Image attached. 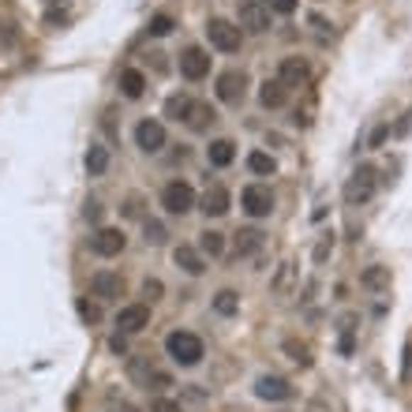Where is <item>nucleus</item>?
Segmentation results:
<instances>
[{
  "label": "nucleus",
  "instance_id": "nucleus-22",
  "mask_svg": "<svg viewBox=\"0 0 412 412\" xmlns=\"http://www.w3.org/2000/svg\"><path fill=\"white\" fill-rule=\"evenodd\" d=\"M105 169H109V146H90V150H87V172H90V177H101V172Z\"/></svg>",
  "mask_w": 412,
  "mask_h": 412
},
{
  "label": "nucleus",
  "instance_id": "nucleus-20",
  "mask_svg": "<svg viewBox=\"0 0 412 412\" xmlns=\"http://www.w3.org/2000/svg\"><path fill=\"white\" fill-rule=\"evenodd\" d=\"M285 98H289V90L277 83V79H267V83H262V90H259V101L267 105V109H282Z\"/></svg>",
  "mask_w": 412,
  "mask_h": 412
},
{
  "label": "nucleus",
  "instance_id": "nucleus-31",
  "mask_svg": "<svg viewBox=\"0 0 412 412\" xmlns=\"http://www.w3.org/2000/svg\"><path fill=\"white\" fill-rule=\"evenodd\" d=\"M143 386H146V390H165V386H172V379L165 375V371H154V367H150V375H146Z\"/></svg>",
  "mask_w": 412,
  "mask_h": 412
},
{
  "label": "nucleus",
  "instance_id": "nucleus-17",
  "mask_svg": "<svg viewBox=\"0 0 412 412\" xmlns=\"http://www.w3.org/2000/svg\"><path fill=\"white\" fill-rule=\"evenodd\" d=\"M206 157H210V165H214V169L233 165V157H236V143H233V139H214V143L206 146Z\"/></svg>",
  "mask_w": 412,
  "mask_h": 412
},
{
  "label": "nucleus",
  "instance_id": "nucleus-13",
  "mask_svg": "<svg viewBox=\"0 0 412 412\" xmlns=\"http://www.w3.org/2000/svg\"><path fill=\"white\" fill-rule=\"evenodd\" d=\"M255 394L262 397V401H289L292 386H289V379H282V375H259Z\"/></svg>",
  "mask_w": 412,
  "mask_h": 412
},
{
  "label": "nucleus",
  "instance_id": "nucleus-29",
  "mask_svg": "<svg viewBox=\"0 0 412 412\" xmlns=\"http://www.w3.org/2000/svg\"><path fill=\"white\" fill-rule=\"evenodd\" d=\"M188 105H191V98H188V94H172V98L165 101V116H172V121H184Z\"/></svg>",
  "mask_w": 412,
  "mask_h": 412
},
{
  "label": "nucleus",
  "instance_id": "nucleus-18",
  "mask_svg": "<svg viewBox=\"0 0 412 412\" xmlns=\"http://www.w3.org/2000/svg\"><path fill=\"white\" fill-rule=\"evenodd\" d=\"M184 124H188L191 131H203L206 124H214V109H210L206 101H195V98H191L188 113H184Z\"/></svg>",
  "mask_w": 412,
  "mask_h": 412
},
{
  "label": "nucleus",
  "instance_id": "nucleus-10",
  "mask_svg": "<svg viewBox=\"0 0 412 412\" xmlns=\"http://www.w3.org/2000/svg\"><path fill=\"white\" fill-rule=\"evenodd\" d=\"M146 326H150V308H146V304H128V308H121V315H116V330H121V334H139Z\"/></svg>",
  "mask_w": 412,
  "mask_h": 412
},
{
  "label": "nucleus",
  "instance_id": "nucleus-11",
  "mask_svg": "<svg viewBox=\"0 0 412 412\" xmlns=\"http://www.w3.org/2000/svg\"><path fill=\"white\" fill-rule=\"evenodd\" d=\"M135 143H139V150L146 154H157L165 146V128L162 121H139L135 124Z\"/></svg>",
  "mask_w": 412,
  "mask_h": 412
},
{
  "label": "nucleus",
  "instance_id": "nucleus-25",
  "mask_svg": "<svg viewBox=\"0 0 412 412\" xmlns=\"http://www.w3.org/2000/svg\"><path fill=\"white\" fill-rule=\"evenodd\" d=\"M292 277H296V267H292V262H282V267H277V274H274V282H270V292H274V296H285L289 285H292Z\"/></svg>",
  "mask_w": 412,
  "mask_h": 412
},
{
  "label": "nucleus",
  "instance_id": "nucleus-26",
  "mask_svg": "<svg viewBox=\"0 0 412 412\" xmlns=\"http://www.w3.org/2000/svg\"><path fill=\"white\" fill-rule=\"evenodd\" d=\"M214 311H218V315H225V318L236 315V311H240V296H236L233 289H221L218 296H214Z\"/></svg>",
  "mask_w": 412,
  "mask_h": 412
},
{
  "label": "nucleus",
  "instance_id": "nucleus-35",
  "mask_svg": "<svg viewBox=\"0 0 412 412\" xmlns=\"http://www.w3.org/2000/svg\"><path fill=\"white\" fill-rule=\"evenodd\" d=\"M79 315H83L87 323H101V308H98V304H90V300H79Z\"/></svg>",
  "mask_w": 412,
  "mask_h": 412
},
{
  "label": "nucleus",
  "instance_id": "nucleus-33",
  "mask_svg": "<svg viewBox=\"0 0 412 412\" xmlns=\"http://www.w3.org/2000/svg\"><path fill=\"white\" fill-rule=\"evenodd\" d=\"M162 292H165V285L157 282V277H146V282H143V296L150 300V304H154V300H162Z\"/></svg>",
  "mask_w": 412,
  "mask_h": 412
},
{
  "label": "nucleus",
  "instance_id": "nucleus-37",
  "mask_svg": "<svg viewBox=\"0 0 412 412\" xmlns=\"http://www.w3.org/2000/svg\"><path fill=\"white\" fill-rule=\"evenodd\" d=\"M270 4H274L277 16H292V11H296V0H270Z\"/></svg>",
  "mask_w": 412,
  "mask_h": 412
},
{
  "label": "nucleus",
  "instance_id": "nucleus-40",
  "mask_svg": "<svg viewBox=\"0 0 412 412\" xmlns=\"http://www.w3.org/2000/svg\"><path fill=\"white\" fill-rule=\"evenodd\" d=\"M113 412H139V408H135V405H128V401H121V405H116Z\"/></svg>",
  "mask_w": 412,
  "mask_h": 412
},
{
  "label": "nucleus",
  "instance_id": "nucleus-9",
  "mask_svg": "<svg viewBox=\"0 0 412 412\" xmlns=\"http://www.w3.org/2000/svg\"><path fill=\"white\" fill-rule=\"evenodd\" d=\"M244 90H247V75L244 72H221L218 75V98L225 105H236V101H244Z\"/></svg>",
  "mask_w": 412,
  "mask_h": 412
},
{
  "label": "nucleus",
  "instance_id": "nucleus-14",
  "mask_svg": "<svg viewBox=\"0 0 412 412\" xmlns=\"http://www.w3.org/2000/svg\"><path fill=\"white\" fill-rule=\"evenodd\" d=\"M90 292H94L98 300H116L124 292V282H121V274H113V270H98L90 277Z\"/></svg>",
  "mask_w": 412,
  "mask_h": 412
},
{
  "label": "nucleus",
  "instance_id": "nucleus-27",
  "mask_svg": "<svg viewBox=\"0 0 412 412\" xmlns=\"http://www.w3.org/2000/svg\"><path fill=\"white\" fill-rule=\"evenodd\" d=\"M247 169L259 172V177H270V172L277 169V162H274L270 154H262V150H251V154H247Z\"/></svg>",
  "mask_w": 412,
  "mask_h": 412
},
{
  "label": "nucleus",
  "instance_id": "nucleus-5",
  "mask_svg": "<svg viewBox=\"0 0 412 412\" xmlns=\"http://www.w3.org/2000/svg\"><path fill=\"white\" fill-rule=\"evenodd\" d=\"M236 26L247 34H262L270 26V8L262 4V0H244L240 11H236Z\"/></svg>",
  "mask_w": 412,
  "mask_h": 412
},
{
  "label": "nucleus",
  "instance_id": "nucleus-16",
  "mask_svg": "<svg viewBox=\"0 0 412 412\" xmlns=\"http://www.w3.org/2000/svg\"><path fill=\"white\" fill-rule=\"evenodd\" d=\"M172 262H177V267L184 270V274H191V277H199L206 270V262H203V255H199L195 247H188V244H180L177 251H172Z\"/></svg>",
  "mask_w": 412,
  "mask_h": 412
},
{
  "label": "nucleus",
  "instance_id": "nucleus-38",
  "mask_svg": "<svg viewBox=\"0 0 412 412\" xmlns=\"http://www.w3.org/2000/svg\"><path fill=\"white\" fill-rule=\"evenodd\" d=\"M83 218L98 225V221H101V203H94V199H90V203H87V210H83Z\"/></svg>",
  "mask_w": 412,
  "mask_h": 412
},
{
  "label": "nucleus",
  "instance_id": "nucleus-19",
  "mask_svg": "<svg viewBox=\"0 0 412 412\" xmlns=\"http://www.w3.org/2000/svg\"><path fill=\"white\" fill-rule=\"evenodd\" d=\"M121 94L124 98H143L146 94V75L139 72V68H128V72H121Z\"/></svg>",
  "mask_w": 412,
  "mask_h": 412
},
{
  "label": "nucleus",
  "instance_id": "nucleus-6",
  "mask_svg": "<svg viewBox=\"0 0 412 412\" xmlns=\"http://www.w3.org/2000/svg\"><path fill=\"white\" fill-rule=\"evenodd\" d=\"M240 206L247 210L251 218H267L274 210V191L267 188V184H247L244 195H240Z\"/></svg>",
  "mask_w": 412,
  "mask_h": 412
},
{
  "label": "nucleus",
  "instance_id": "nucleus-23",
  "mask_svg": "<svg viewBox=\"0 0 412 412\" xmlns=\"http://www.w3.org/2000/svg\"><path fill=\"white\" fill-rule=\"evenodd\" d=\"M360 282H364V289H371V292H382V289H390V270H386V267H367Z\"/></svg>",
  "mask_w": 412,
  "mask_h": 412
},
{
  "label": "nucleus",
  "instance_id": "nucleus-3",
  "mask_svg": "<svg viewBox=\"0 0 412 412\" xmlns=\"http://www.w3.org/2000/svg\"><path fill=\"white\" fill-rule=\"evenodd\" d=\"M162 206L169 210V214H191L195 210V191H191V184H184V180H169L165 188H162Z\"/></svg>",
  "mask_w": 412,
  "mask_h": 412
},
{
  "label": "nucleus",
  "instance_id": "nucleus-24",
  "mask_svg": "<svg viewBox=\"0 0 412 412\" xmlns=\"http://www.w3.org/2000/svg\"><path fill=\"white\" fill-rule=\"evenodd\" d=\"M199 251H203V255H210V259H218L221 251H225V236H221V233H214V229L199 233Z\"/></svg>",
  "mask_w": 412,
  "mask_h": 412
},
{
  "label": "nucleus",
  "instance_id": "nucleus-1",
  "mask_svg": "<svg viewBox=\"0 0 412 412\" xmlns=\"http://www.w3.org/2000/svg\"><path fill=\"white\" fill-rule=\"evenodd\" d=\"M165 352L180 367H195L199 360H203V338L188 334V330H172V334L165 338Z\"/></svg>",
  "mask_w": 412,
  "mask_h": 412
},
{
  "label": "nucleus",
  "instance_id": "nucleus-34",
  "mask_svg": "<svg viewBox=\"0 0 412 412\" xmlns=\"http://www.w3.org/2000/svg\"><path fill=\"white\" fill-rule=\"evenodd\" d=\"M150 34H154V38L172 34V19H169V16H154V19H150Z\"/></svg>",
  "mask_w": 412,
  "mask_h": 412
},
{
  "label": "nucleus",
  "instance_id": "nucleus-36",
  "mask_svg": "<svg viewBox=\"0 0 412 412\" xmlns=\"http://www.w3.org/2000/svg\"><path fill=\"white\" fill-rule=\"evenodd\" d=\"M150 412H180V405L169 401V397H154V401H150Z\"/></svg>",
  "mask_w": 412,
  "mask_h": 412
},
{
  "label": "nucleus",
  "instance_id": "nucleus-30",
  "mask_svg": "<svg viewBox=\"0 0 412 412\" xmlns=\"http://www.w3.org/2000/svg\"><path fill=\"white\" fill-rule=\"evenodd\" d=\"M143 233H146V244H165V236H169L162 221H146Z\"/></svg>",
  "mask_w": 412,
  "mask_h": 412
},
{
  "label": "nucleus",
  "instance_id": "nucleus-15",
  "mask_svg": "<svg viewBox=\"0 0 412 412\" xmlns=\"http://www.w3.org/2000/svg\"><path fill=\"white\" fill-rule=\"evenodd\" d=\"M199 210H203L206 218H221V214H229V191H225L221 184L206 188V191H203V199H199Z\"/></svg>",
  "mask_w": 412,
  "mask_h": 412
},
{
  "label": "nucleus",
  "instance_id": "nucleus-8",
  "mask_svg": "<svg viewBox=\"0 0 412 412\" xmlns=\"http://www.w3.org/2000/svg\"><path fill=\"white\" fill-rule=\"evenodd\" d=\"M128 247V236L121 229H98L94 236H90V251L101 259H113V255H121V251Z\"/></svg>",
  "mask_w": 412,
  "mask_h": 412
},
{
  "label": "nucleus",
  "instance_id": "nucleus-28",
  "mask_svg": "<svg viewBox=\"0 0 412 412\" xmlns=\"http://www.w3.org/2000/svg\"><path fill=\"white\" fill-rule=\"evenodd\" d=\"M285 352H289V360H296L300 367H311V349H308V345H304V341H285Z\"/></svg>",
  "mask_w": 412,
  "mask_h": 412
},
{
  "label": "nucleus",
  "instance_id": "nucleus-4",
  "mask_svg": "<svg viewBox=\"0 0 412 412\" xmlns=\"http://www.w3.org/2000/svg\"><path fill=\"white\" fill-rule=\"evenodd\" d=\"M375 188H379V177H375V169L371 165H360L349 177V184H345V199L356 206V203H367L371 195H375Z\"/></svg>",
  "mask_w": 412,
  "mask_h": 412
},
{
  "label": "nucleus",
  "instance_id": "nucleus-32",
  "mask_svg": "<svg viewBox=\"0 0 412 412\" xmlns=\"http://www.w3.org/2000/svg\"><path fill=\"white\" fill-rule=\"evenodd\" d=\"M330 251H334V233H326L323 240L315 244V262H318V267L326 262V255H330Z\"/></svg>",
  "mask_w": 412,
  "mask_h": 412
},
{
  "label": "nucleus",
  "instance_id": "nucleus-12",
  "mask_svg": "<svg viewBox=\"0 0 412 412\" xmlns=\"http://www.w3.org/2000/svg\"><path fill=\"white\" fill-rule=\"evenodd\" d=\"M308 79H311V68H308V60H300V57H285L282 68H277V83H282L285 90L289 87H304Z\"/></svg>",
  "mask_w": 412,
  "mask_h": 412
},
{
  "label": "nucleus",
  "instance_id": "nucleus-21",
  "mask_svg": "<svg viewBox=\"0 0 412 412\" xmlns=\"http://www.w3.org/2000/svg\"><path fill=\"white\" fill-rule=\"evenodd\" d=\"M233 244H236V255H255V251L262 247V233L259 229H240V233H236L233 236Z\"/></svg>",
  "mask_w": 412,
  "mask_h": 412
},
{
  "label": "nucleus",
  "instance_id": "nucleus-7",
  "mask_svg": "<svg viewBox=\"0 0 412 412\" xmlns=\"http://www.w3.org/2000/svg\"><path fill=\"white\" fill-rule=\"evenodd\" d=\"M180 75H184V79H191V83L206 79V75H210V52H206V49H199V45L184 49V52H180Z\"/></svg>",
  "mask_w": 412,
  "mask_h": 412
},
{
  "label": "nucleus",
  "instance_id": "nucleus-2",
  "mask_svg": "<svg viewBox=\"0 0 412 412\" xmlns=\"http://www.w3.org/2000/svg\"><path fill=\"white\" fill-rule=\"evenodd\" d=\"M206 38H210V45H214L218 52H236L244 42V30L236 23L229 19H210L206 23Z\"/></svg>",
  "mask_w": 412,
  "mask_h": 412
},
{
  "label": "nucleus",
  "instance_id": "nucleus-39",
  "mask_svg": "<svg viewBox=\"0 0 412 412\" xmlns=\"http://www.w3.org/2000/svg\"><path fill=\"white\" fill-rule=\"evenodd\" d=\"M386 124H382V128H375V135H371V146H382V139H386Z\"/></svg>",
  "mask_w": 412,
  "mask_h": 412
}]
</instances>
